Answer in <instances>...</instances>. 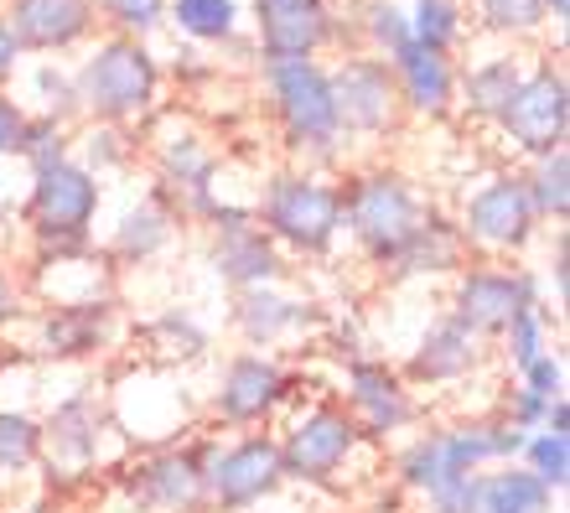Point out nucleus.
Returning <instances> with one entry per match:
<instances>
[{"mask_svg": "<svg viewBox=\"0 0 570 513\" xmlns=\"http://www.w3.org/2000/svg\"><path fill=\"white\" fill-rule=\"evenodd\" d=\"M482 16L493 21L498 31H529V27H540V0H478Z\"/></svg>", "mask_w": 570, "mask_h": 513, "instance_id": "e433bc0d", "label": "nucleus"}, {"mask_svg": "<svg viewBox=\"0 0 570 513\" xmlns=\"http://www.w3.org/2000/svg\"><path fill=\"white\" fill-rule=\"evenodd\" d=\"M347 399L374 436H390L410 421V399L384 363H347Z\"/></svg>", "mask_w": 570, "mask_h": 513, "instance_id": "f3484780", "label": "nucleus"}, {"mask_svg": "<svg viewBox=\"0 0 570 513\" xmlns=\"http://www.w3.org/2000/svg\"><path fill=\"white\" fill-rule=\"evenodd\" d=\"M343 224L358 234V244L379 265H394L415 239V228L425 224V208L400 177L379 171V177L353 181V193L343 197Z\"/></svg>", "mask_w": 570, "mask_h": 513, "instance_id": "f03ea898", "label": "nucleus"}, {"mask_svg": "<svg viewBox=\"0 0 570 513\" xmlns=\"http://www.w3.org/2000/svg\"><path fill=\"white\" fill-rule=\"evenodd\" d=\"M566 259H570V249H566V239H560V249H556V290H560V302H566Z\"/></svg>", "mask_w": 570, "mask_h": 513, "instance_id": "37998d69", "label": "nucleus"}, {"mask_svg": "<svg viewBox=\"0 0 570 513\" xmlns=\"http://www.w3.org/2000/svg\"><path fill=\"white\" fill-rule=\"evenodd\" d=\"M166 234H171L166 213L150 208V203H140V208L125 213L120 234H115V249H120V255H130V259H146V255H156V249L166 244Z\"/></svg>", "mask_w": 570, "mask_h": 513, "instance_id": "cd10ccee", "label": "nucleus"}, {"mask_svg": "<svg viewBox=\"0 0 570 513\" xmlns=\"http://www.w3.org/2000/svg\"><path fill=\"white\" fill-rule=\"evenodd\" d=\"M456 259H462V228L446 224V218H435V213H425V224L415 228V239L405 244V255L394 259V270L435 275V270H456Z\"/></svg>", "mask_w": 570, "mask_h": 513, "instance_id": "4be33fe9", "label": "nucleus"}, {"mask_svg": "<svg viewBox=\"0 0 570 513\" xmlns=\"http://www.w3.org/2000/svg\"><path fill=\"white\" fill-rule=\"evenodd\" d=\"M519 62L513 58H493L482 62L478 73L466 78V105H472V115H488V120H498L503 109H509L513 89H519Z\"/></svg>", "mask_w": 570, "mask_h": 513, "instance_id": "bb28decb", "label": "nucleus"}, {"mask_svg": "<svg viewBox=\"0 0 570 513\" xmlns=\"http://www.w3.org/2000/svg\"><path fill=\"white\" fill-rule=\"evenodd\" d=\"M394 73H400V83H405V99L415 109H425V115H441L451 99V68H446V52H435V47L415 42L410 37L405 47H394Z\"/></svg>", "mask_w": 570, "mask_h": 513, "instance_id": "6ab92c4d", "label": "nucleus"}, {"mask_svg": "<svg viewBox=\"0 0 570 513\" xmlns=\"http://www.w3.org/2000/svg\"><path fill=\"white\" fill-rule=\"evenodd\" d=\"M368 27H374V42L390 47V52L410 42V16H400L394 6H374V21H368Z\"/></svg>", "mask_w": 570, "mask_h": 513, "instance_id": "ea45409f", "label": "nucleus"}, {"mask_svg": "<svg viewBox=\"0 0 570 513\" xmlns=\"http://www.w3.org/2000/svg\"><path fill=\"white\" fill-rule=\"evenodd\" d=\"M509 333V358H513V368H529V363L544 353V306L534 302V306H524L519 317L503 327Z\"/></svg>", "mask_w": 570, "mask_h": 513, "instance_id": "72a5a7b5", "label": "nucleus"}, {"mask_svg": "<svg viewBox=\"0 0 570 513\" xmlns=\"http://www.w3.org/2000/svg\"><path fill=\"white\" fill-rule=\"evenodd\" d=\"M99 213V181L89 177L73 161H52V167L37 171V187H31V218H37V234L47 244L62 249H78L89 239V224Z\"/></svg>", "mask_w": 570, "mask_h": 513, "instance_id": "423d86ee", "label": "nucleus"}, {"mask_svg": "<svg viewBox=\"0 0 570 513\" xmlns=\"http://www.w3.org/2000/svg\"><path fill=\"white\" fill-rule=\"evenodd\" d=\"M524 431L519 425H466V431H441V436L415 441L405 456H400V477L410 487L431 493L435 483H451V477H466L478 472L482 462H509V456L524 452Z\"/></svg>", "mask_w": 570, "mask_h": 513, "instance_id": "f257e3e1", "label": "nucleus"}, {"mask_svg": "<svg viewBox=\"0 0 570 513\" xmlns=\"http://www.w3.org/2000/svg\"><path fill=\"white\" fill-rule=\"evenodd\" d=\"M47 441H52V456L73 462V467L94 462V452H99V415H94L89 399H68V405H58V415H52V425H47Z\"/></svg>", "mask_w": 570, "mask_h": 513, "instance_id": "393cba45", "label": "nucleus"}, {"mask_svg": "<svg viewBox=\"0 0 570 513\" xmlns=\"http://www.w3.org/2000/svg\"><path fill=\"white\" fill-rule=\"evenodd\" d=\"M171 16H177L181 31H193V37H203V42H213V37H228L234 31V0H177L171 6Z\"/></svg>", "mask_w": 570, "mask_h": 513, "instance_id": "c756f323", "label": "nucleus"}, {"mask_svg": "<svg viewBox=\"0 0 570 513\" xmlns=\"http://www.w3.org/2000/svg\"><path fill=\"white\" fill-rule=\"evenodd\" d=\"M503 130L513 136V146L529 156H550L560 151L566 140V120H570V99H566V78L560 73H534V78H519L509 109L498 115Z\"/></svg>", "mask_w": 570, "mask_h": 513, "instance_id": "0eeeda50", "label": "nucleus"}, {"mask_svg": "<svg viewBox=\"0 0 570 513\" xmlns=\"http://www.w3.org/2000/svg\"><path fill=\"white\" fill-rule=\"evenodd\" d=\"M37 446H42V431L27 415L0 410V472H21L27 462H37Z\"/></svg>", "mask_w": 570, "mask_h": 513, "instance_id": "2f4dec72", "label": "nucleus"}, {"mask_svg": "<svg viewBox=\"0 0 570 513\" xmlns=\"http://www.w3.org/2000/svg\"><path fill=\"white\" fill-rule=\"evenodd\" d=\"M524 193H529V208H534V218H566L570 213V156L566 146L550 156H540V167L524 177Z\"/></svg>", "mask_w": 570, "mask_h": 513, "instance_id": "a878e982", "label": "nucleus"}, {"mask_svg": "<svg viewBox=\"0 0 570 513\" xmlns=\"http://www.w3.org/2000/svg\"><path fill=\"white\" fill-rule=\"evenodd\" d=\"M312 317H316L312 306L285 302V296H275L265 286L244 290V302H239V327L249 343H275L281 333H291V327H301V322H312Z\"/></svg>", "mask_w": 570, "mask_h": 513, "instance_id": "5701e85b", "label": "nucleus"}, {"mask_svg": "<svg viewBox=\"0 0 570 513\" xmlns=\"http://www.w3.org/2000/svg\"><path fill=\"white\" fill-rule=\"evenodd\" d=\"M150 93H156V62L136 42H105L78 78V99L99 120H130L150 105Z\"/></svg>", "mask_w": 570, "mask_h": 513, "instance_id": "20e7f679", "label": "nucleus"}, {"mask_svg": "<svg viewBox=\"0 0 570 513\" xmlns=\"http://www.w3.org/2000/svg\"><path fill=\"white\" fill-rule=\"evenodd\" d=\"M161 6L166 0H105V11L120 21V27L130 31H150L156 21H161Z\"/></svg>", "mask_w": 570, "mask_h": 513, "instance_id": "58836bf2", "label": "nucleus"}, {"mask_svg": "<svg viewBox=\"0 0 570 513\" xmlns=\"http://www.w3.org/2000/svg\"><path fill=\"white\" fill-rule=\"evenodd\" d=\"M16 312V296H11V280H6V275H0V322L11 317Z\"/></svg>", "mask_w": 570, "mask_h": 513, "instance_id": "c03bdc74", "label": "nucleus"}, {"mask_svg": "<svg viewBox=\"0 0 570 513\" xmlns=\"http://www.w3.org/2000/svg\"><path fill=\"white\" fill-rule=\"evenodd\" d=\"M255 11L271 58H312L332 31L322 0H259Z\"/></svg>", "mask_w": 570, "mask_h": 513, "instance_id": "ddd939ff", "label": "nucleus"}, {"mask_svg": "<svg viewBox=\"0 0 570 513\" xmlns=\"http://www.w3.org/2000/svg\"><path fill=\"white\" fill-rule=\"evenodd\" d=\"M265 224L275 239L296 244L306 255H322L343 228V197L312 177H275L265 193Z\"/></svg>", "mask_w": 570, "mask_h": 513, "instance_id": "39448f33", "label": "nucleus"}, {"mask_svg": "<svg viewBox=\"0 0 570 513\" xmlns=\"http://www.w3.org/2000/svg\"><path fill=\"white\" fill-rule=\"evenodd\" d=\"M281 394H285L281 363L259 358V353H244V358L228 363L224 389H218V415L234 425H249V421H259V415H271V410L281 405Z\"/></svg>", "mask_w": 570, "mask_h": 513, "instance_id": "2eb2a0df", "label": "nucleus"}, {"mask_svg": "<svg viewBox=\"0 0 570 513\" xmlns=\"http://www.w3.org/2000/svg\"><path fill=\"white\" fill-rule=\"evenodd\" d=\"M478 503H482V513H550V487L529 467L488 472Z\"/></svg>", "mask_w": 570, "mask_h": 513, "instance_id": "b1692460", "label": "nucleus"}, {"mask_svg": "<svg viewBox=\"0 0 570 513\" xmlns=\"http://www.w3.org/2000/svg\"><path fill=\"white\" fill-rule=\"evenodd\" d=\"M21 130H27V115H21L11 99H0V156L21 151Z\"/></svg>", "mask_w": 570, "mask_h": 513, "instance_id": "a19ab883", "label": "nucleus"}, {"mask_svg": "<svg viewBox=\"0 0 570 513\" xmlns=\"http://www.w3.org/2000/svg\"><path fill=\"white\" fill-rule=\"evenodd\" d=\"M11 62H16V37H11V27H0V78L11 73Z\"/></svg>", "mask_w": 570, "mask_h": 513, "instance_id": "79ce46f5", "label": "nucleus"}, {"mask_svg": "<svg viewBox=\"0 0 570 513\" xmlns=\"http://www.w3.org/2000/svg\"><path fill=\"white\" fill-rule=\"evenodd\" d=\"M281 477H285L281 446L265 436L239 441V446H228V452H218L208 462V493L224 513H239L249 503H259Z\"/></svg>", "mask_w": 570, "mask_h": 513, "instance_id": "6e6552de", "label": "nucleus"}, {"mask_svg": "<svg viewBox=\"0 0 570 513\" xmlns=\"http://www.w3.org/2000/svg\"><path fill=\"white\" fill-rule=\"evenodd\" d=\"M540 302V286L534 275H509V270H472L456 286V312L451 317L462 322L466 333H503L524 306Z\"/></svg>", "mask_w": 570, "mask_h": 513, "instance_id": "9d476101", "label": "nucleus"}, {"mask_svg": "<svg viewBox=\"0 0 570 513\" xmlns=\"http://www.w3.org/2000/svg\"><path fill=\"white\" fill-rule=\"evenodd\" d=\"M358 446V425L347 421L343 410H312L296 431L285 436L281 462L285 477H306V483H327L332 472L347 462V452Z\"/></svg>", "mask_w": 570, "mask_h": 513, "instance_id": "1a4fd4ad", "label": "nucleus"}, {"mask_svg": "<svg viewBox=\"0 0 570 513\" xmlns=\"http://www.w3.org/2000/svg\"><path fill=\"white\" fill-rule=\"evenodd\" d=\"M213 265H218L224 280H234V286H244V290L271 286L275 275H281V255H275V244L265 239L255 224L228 228L224 239H218V249H213Z\"/></svg>", "mask_w": 570, "mask_h": 513, "instance_id": "a211bd4d", "label": "nucleus"}, {"mask_svg": "<svg viewBox=\"0 0 570 513\" xmlns=\"http://www.w3.org/2000/svg\"><path fill=\"white\" fill-rule=\"evenodd\" d=\"M94 11L89 0H16L11 6V37L16 47H73L89 31Z\"/></svg>", "mask_w": 570, "mask_h": 513, "instance_id": "dca6fc26", "label": "nucleus"}, {"mask_svg": "<svg viewBox=\"0 0 570 513\" xmlns=\"http://www.w3.org/2000/svg\"><path fill=\"white\" fill-rule=\"evenodd\" d=\"M203 456H193V452L150 456L146 467H140V477H136V503L140 509H156V513L193 509V503L208 493V462H203Z\"/></svg>", "mask_w": 570, "mask_h": 513, "instance_id": "4468645a", "label": "nucleus"}, {"mask_svg": "<svg viewBox=\"0 0 570 513\" xmlns=\"http://www.w3.org/2000/svg\"><path fill=\"white\" fill-rule=\"evenodd\" d=\"M534 224H540V218L529 208L524 177H498L466 203L462 239H478V244H488V249H519V244H529Z\"/></svg>", "mask_w": 570, "mask_h": 513, "instance_id": "9b49d317", "label": "nucleus"}, {"mask_svg": "<svg viewBox=\"0 0 570 513\" xmlns=\"http://www.w3.org/2000/svg\"><path fill=\"white\" fill-rule=\"evenodd\" d=\"M519 374H524L519 389L540 394V399H560V389H566V368H560L556 353H540V358L529 363V368H519Z\"/></svg>", "mask_w": 570, "mask_h": 513, "instance_id": "4c0bfd02", "label": "nucleus"}, {"mask_svg": "<svg viewBox=\"0 0 570 513\" xmlns=\"http://www.w3.org/2000/svg\"><path fill=\"white\" fill-rule=\"evenodd\" d=\"M265 78H271L275 109H281L285 130L296 146H312V151H327L337 140V105H332V83L327 73L316 68L312 58H271L265 62Z\"/></svg>", "mask_w": 570, "mask_h": 513, "instance_id": "7ed1b4c3", "label": "nucleus"}, {"mask_svg": "<svg viewBox=\"0 0 570 513\" xmlns=\"http://www.w3.org/2000/svg\"><path fill=\"white\" fill-rule=\"evenodd\" d=\"M478 363V333H466L456 317L435 322L431 337L421 343V353H415V378H425V384H451V378H462L466 368Z\"/></svg>", "mask_w": 570, "mask_h": 513, "instance_id": "aec40b11", "label": "nucleus"}, {"mask_svg": "<svg viewBox=\"0 0 570 513\" xmlns=\"http://www.w3.org/2000/svg\"><path fill=\"white\" fill-rule=\"evenodd\" d=\"M166 177L177 181V187H187V193L193 197H203L213 187V156L203 151V146H197L193 136H181V140H171V146H166Z\"/></svg>", "mask_w": 570, "mask_h": 513, "instance_id": "c85d7f7f", "label": "nucleus"}, {"mask_svg": "<svg viewBox=\"0 0 570 513\" xmlns=\"http://www.w3.org/2000/svg\"><path fill=\"white\" fill-rule=\"evenodd\" d=\"M105 327H109L105 302H68L47 317V353H58V358L94 353V347L105 343Z\"/></svg>", "mask_w": 570, "mask_h": 513, "instance_id": "412c9836", "label": "nucleus"}, {"mask_svg": "<svg viewBox=\"0 0 570 513\" xmlns=\"http://www.w3.org/2000/svg\"><path fill=\"white\" fill-rule=\"evenodd\" d=\"M478 493H482V477H478V472H466V477L435 483L425 499H431V513H482Z\"/></svg>", "mask_w": 570, "mask_h": 513, "instance_id": "f704fd0d", "label": "nucleus"}, {"mask_svg": "<svg viewBox=\"0 0 570 513\" xmlns=\"http://www.w3.org/2000/svg\"><path fill=\"white\" fill-rule=\"evenodd\" d=\"M524 456H529V472H534L544 487H566V477H570V446H566V436L540 431V436L524 441Z\"/></svg>", "mask_w": 570, "mask_h": 513, "instance_id": "473e14b6", "label": "nucleus"}, {"mask_svg": "<svg viewBox=\"0 0 570 513\" xmlns=\"http://www.w3.org/2000/svg\"><path fill=\"white\" fill-rule=\"evenodd\" d=\"M21 156H27L37 171L52 167V161H62V130H58V120H27V130H21Z\"/></svg>", "mask_w": 570, "mask_h": 513, "instance_id": "c9c22d12", "label": "nucleus"}, {"mask_svg": "<svg viewBox=\"0 0 570 513\" xmlns=\"http://www.w3.org/2000/svg\"><path fill=\"white\" fill-rule=\"evenodd\" d=\"M327 83H332V105H337V125H347V130H384L390 125L394 83L384 62L358 58L337 68Z\"/></svg>", "mask_w": 570, "mask_h": 513, "instance_id": "f8f14e48", "label": "nucleus"}, {"mask_svg": "<svg viewBox=\"0 0 570 513\" xmlns=\"http://www.w3.org/2000/svg\"><path fill=\"white\" fill-rule=\"evenodd\" d=\"M456 6L451 0H415V16H410V37L425 47H435V52H446L451 42H456Z\"/></svg>", "mask_w": 570, "mask_h": 513, "instance_id": "7c9ffc66", "label": "nucleus"}, {"mask_svg": "<svg viewBox=\"0 0 570 513\" xmlns=\"http://www.w3.org/2000/svg\"><path fill=\"white\" fill-rule=\"evenodd\" d=\"M540 11H544V16H566L570 0H540Z\"/></svg>", "mask_w": 570, "mask_h": 513, "instance_id": "a18cd8bd", "label": "nucleus"}]
</instances>
